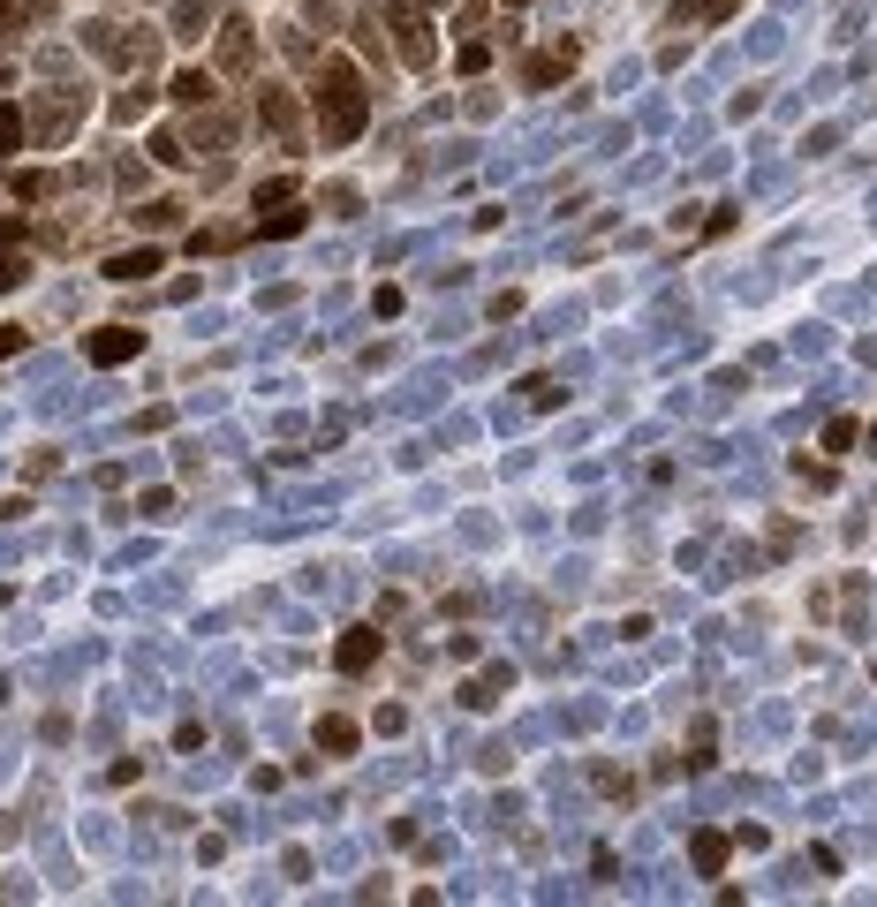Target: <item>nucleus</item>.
<instances>
[{"label": "nucleus", "instance_id": "1", "mask_svg": "<svg viewBox=\"0 0 877 907\" xmlns=\"http://www.w3.org/2000/svg\"><path fill=\"white\" fill-rule=\"evenodd\" d=\"M318 99H326V144H348V137H363V76L348 69V61H326V76H318Z\"/></svg>", "mask_w": 877, "mask_h": 907}, {"label": "nucleus", "instance_id": "2", "mask_svg": "<svg viewBox=\"0 0 877 907\" xmlns=\"http://www.w3.org/2000/svg\"><path fill=\"white\" fill-rule=\"evenodd\" d=\"M394 46H401V61H409V69H431V61H439V46H431V23L416 16V8H394Z\"/></svg>", "mask_w": 877, "mask_h": 907}, {"label": "nucleus", "instance_id": "3", "mask_svg": "<svg viewBox=\"0 0 877 907\" xmlns=\"http://www.w3.org/2000/svg\"><path fill=\"white\" fill-rule=\"evenodd\" d=\"M333 658H341V673H371L379 666V628H348Z\"/></svg>", "mask_w": 877, "mask_h": 907}, {"label": "nucleus", "instance_id": "4", "mask_svg": "<svg viewBox=\"0 0 877 907\" xmlns=\"http://www.w3.org/2000/svg\"><path fill=\"white\" fill-rule=\"evenodd\" d=\"M144 348V333H129V326H106V333H91V363H106V371H114V363H129Z\"/></svg>", "mask_w": 877, "mask_h": 907}, {"label": "nucleus", "instance_id": "5", "mask_svg": "<svg viewBox=\"0 0 877 907\" xmlns=\"http://www.w3.org/2000/svg\"><path fill=\"white\" fill-rule=\"evenodd\" d=\"M258 114H265V129H280V137H295V129H303V114H295V99H288V91H273V84L258 91Z\"/></svg>", "mask_w": 877, "mask_h": 907}, {"label": "nucleus", "instance_id": "6", "mask_svg": "<svg viewBox=\"0 0 877 907\" xmlns=\"http://www.w3.org/2000/svg\"><path fill=\"white\" fill-rule=\"evenodd\" d=\"M220 69L227 76L250 69V23H220Z\"/></svg>", "mask_w": 877, "mask_h": 907}, {"label": "nucleus", "instance_id": "7", "mask_svg": "<svg viewBox=\"0 0 877 907\" xmlns=\"http://www.w3.org/2000/svg\"><path fill=\"white\" fill-rule=\"evenodd\" d=\"M734 8H741V0H673V16H681V23H726Z\"/></svg>", "mask_w": 877, "mask_h": 907}, {"label": "nucleus", "instance_id": "8", "mask_svg": "<svg viewBox=\"0 0 877 907\" xmlns=\"http://www.w3.org/2000/svg\"><path fill=\"white\" fill-rule=\"evenodd\" d=\"M167 91H174V99H182V106H212V76H205V69H182V76H174Z\"/></svg>", "mask_w": 877, "mask_h": 907}, {"label": "nucleus", "instance_id": "9", "mask_svg": "<svg viewBox=\"0 0 877 907\" xmlns=\"http://www.w3.org/2000/svg\"><path fill=\"white\" fill-rule=\"evenodd\" d=\"M318 749H326V756H348V749H356V726H348V719H318Z\"/></svg>", "mask_w": 877, "mask_h": 907}, {"label": "nucleus", "instance_id": "10", "mask_svg": "<svg viewBox=\"0 0 877 907\" xmlns=\"http://www.w3.org/2000/svg\"><path fill=\"white\" fill-rule=\"evenodd\" d=\"M106 273L114 280H144V273H159V250H129V257H114Z\"/></svg>", "mask_w": 877, "mask_h": 907}, {"label": "nucleus", "instance_id": "11", "mask_svg": "<svg viewBox=\"0 0 877 907\" xmlns=\"http://www.w3.org/2000/svg\"><path fill=\"white\" fill-rule=\"evenodd\" d=\"M568 61H575V46H560V53H537V61H530V84H537V91H545V84H552V76L568 69Z\"/></svg>", "mask_w": 877, "mask_h": 907}, {"label": "nucleus", "instance_id": "12", "mask_svg": "<svg viewBox=\"0 0 877 907\" xmlns=\"http://www.w3.org/2000/svg\"><path fill=\"white\" fill-rule=\"evenodd\" d=\"M719 862H726V839H719V832H696V870L711 877V870H719Z\"/></svg>", "mask_w": 877, "mask_h": 907}, {"label": "nucleus", "instance_id": "13", "mask_svg": "<svg viewBox=\"0 0 877 907\" xmlns=\"http://www.w3.org/2000/svg\"><path fill=\"white\" fill-rule=\"evenodd\" d=\"M16 144H23V114L0 99V152H16Z\"/></svg>", "mask_w": 877, "mask_h": 907}, {"label": "nucleus", "instance_id": "14", "mask_svg": "<svg viewBox=\"0 0 877 907\" xmlns=\"http://www.w3.org/2000/svg\"><path fill=\"white\" fill-rule=\"evenodd\" d=\"M205 23H212L205 8H174V38H205Z\"/></svg>", "mask_w": 877, "mask_h": 907}, {"label": "nucleus", "instance_id": "15", "mask_svg": "<svg viewBox=\"0 0 877 907\" xmlns=\"http://www.w3.org/2000/svg\"><path fill=\"white\" fill-rule=\"evenodd\" d=\"M46 189H53V174H38V167H31V174H16V197H23V205H38Z\"/></svg>", "mask_w": 877, "mask_h": 907}, {"label": "nucleus", "instance_id": "16", "mask_svg": "<svg viewBox=\"0 0 877 907\" xmlns=\"http://www.w3.org/2000/svg\"><path fill=\"white\" fill-rule=\"evenodd\" d=\"M825 446H832V454H847V446H855V416H832V424H825Z\"/></svg>", "mask_w": 877, "mask_h": 907}, {"label": "nucleus", "instance_id": "17", "mask_svg": "<svg viewBox=\"0 0 877 907\" xmlns=\"http://www.w3.org/2000/svg\"><path fill=\"white\" fill-rule=\"evenodd\" d=\"M197 137H205V144H227V137H235V121H227V114H205V121H197Z\"/></svg>", "mask_w": 877, "mask_h": 907}, {"label": "nucleus", "instance_id": "18", "mask_svg": "<svg viewBox=\"0 0 877 907\" xmlns=\"http://www.w3.org/2000/svg\"><path fill=\"white\" fill-rule=\"evenodd\" d=\"M499 688H507V666H499V673H484V681L469 688V703H499Z\"/></svg>", "mask_w": 877, "mask_h": 907}, {"label": "nucleus", "instance_id": "19", "mask_svg": "<svg viewBox=\"0 0 877 907\" xmlns=\"http://www.w3.org/2000/svg\"><path fill=\"white\" fill-rule=\"evenodd\" d=\"M16 280H23V257H8V250H0V295L16 288Z\"/></svg>", "mask_w": 877, "mask_h": 907}, {"label": "nucleus", "instance_id": "20", "mask_svg": "<svg viewBox=\"0 0 877 907\" xmlns=\"http://www.w3.org/2000/svg\"><path fill=\"white\" fill-rule=\"evenodd\" d=\"M16 348H23V333H8V326H0V356H16Z\"/></svg>", "mask_w": 877, "mask_h": 907}]
</instances>
